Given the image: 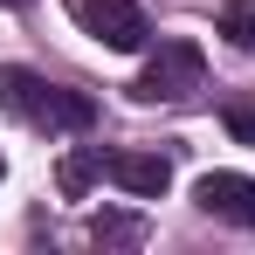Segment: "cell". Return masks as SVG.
Returning a JSON list of instances; mask_svg holds the SVG:
<instances>
[{"label": "cell", "instance_id": "6da1fadb", "mask_svg": "<svg viewBox=\"0 0 255 255\" xmlns=\"http://www.w3.org/2000/svg\"><path fill=\"white\" fill-rule=\"evenodd\" d=\"M0 111H14L21 125H42V131H90L97 125V104L83 90H55L35 69H0Z\"/></svg>", "mask_w": 255, "mask_h": 255}, {"label": "cell", "instance_id": "7a4b0ae2", "mask_svg": "<svg viewBox=\"0 0 255 255\" xmlns=\"http://www.w3.org/2000/svg\"><path fill=\"white\" fill-rule=\"evenodd\" d=\"M200 76H207L200 42H159V55L138 69L131 97H145V104H179V97H193V90H200Z\"/></svg>", "mask_w": 255, "mask_h": 255}, {"label": "cell", "instance_id": "3957f363", "mask_svg": "<svg viewBox=\"0 0 255 255\" xmlns=\"http://www.w3.org/2000/svg\"><path fill=\"white\" fill-rule=\"evenodd\" d=\"M69 7H76L83 35H97V42L118 48V55H138V48L152 42V21H145L138 0H69Z\"/></svg>", "mask_w": 255, "mask_h": 255}, {"label": "cell", "instance_id": "277c9868", "mask_svg": "<svg viewBox=\"0 0 255 255\" xmlns=\"http://www.w3.org/2000/svg\"><path fill=\"white\" fill-rule=\"evenodd\" d=\"M193 207L228 221V228H255V179L249 172H200L193 179Z\"/></svg>", "mask_w": 255, "mask_h": 255}, {"label": "cell", "instance_id": "5b68a950", "mask_svg": "<svg viewBox=\"0 0 255 255\" xmlns=\"http://www.w3.org/2000/svg\"><path fill=\"white\" fill-rule=\"evenodd\" d=\"M104 172L125 186L131 200H159V193L172 186V166L159 159V152H111V159H104Z\"/></svg>", "mask_w": 255, "mask_h": 255}, {"label": "cell", "instance_id": "8992f818", "mask_svg": "<svg viewBox=\"0 0 255 255\" xmlns=\"http://www.w3.org/2000/svg\"><path fill=\"white\" fill-rule=\"evenodd\" d=\"M90 235H97L104 249H138V242H145V221H138V214H97Z\"/></svg>", "mask_w": 255, "mask_h": 255}, {"label": "cell", "instance_id": "52a82bcc", "mask_svg": "<svg viewBox=\"0 0 255 255\" xmlns=\"http://www.w3.org/2000/svg\"><path fill=\"white\" fill-rule=\"evenodd\" d=\"M97 172H104V152H69L55 179H62V193H69V200H83V193H90V179H97Z\"/></svg>", "mask_w": 255, "mask_h": 255}, {"label": "cell", "instance_id": "ba28073f", "mask_svg": "<svg viewBox=\"0 0 255 255\" xmlns=\"http://www.w3.org/2000/svg\"><path fill=\"white\" fill-rule=\"evenodd\" d=\"M221 35L235 48H255V0H228L221 7Z\"/></svg>", "mask_w": 255, "mask_h": 255}, {"label": "cell", "instance_id": "9c48e42d", "mask_svg": "<svg viewBox=\"0 0 255 255\" xmlns=\"http://www.w3.org/2000/svg\"><path fill=\"white\" fill-rule=\"evenodd\" d=\"M221 118H228V131H235L242 145H255V104H228Z\"/></svg>", "mask_w": 255, "mask_h": 255}]
</instances>
